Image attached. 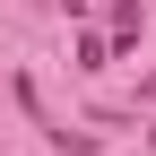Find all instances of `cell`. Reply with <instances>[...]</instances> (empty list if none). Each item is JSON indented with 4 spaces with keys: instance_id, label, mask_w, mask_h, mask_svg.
Instances as JSON below:
<instances>
[{
    "instance_id": "obj_1",
    "label": "cell",
    "mask_w": 156,
    "mask_h": 156,
    "mask_svg": "<svg viewBox=\"0 0 156 156\" xmlns=\"http://www.w3.org/2000/svg\"><path fill=\"white\" fill-rule=\"evenodd\" d=\"M139 35H147V9L122 0V9H113V44H139Z\"/></svg>"
}]
</instances>
